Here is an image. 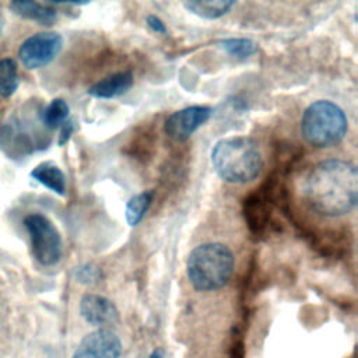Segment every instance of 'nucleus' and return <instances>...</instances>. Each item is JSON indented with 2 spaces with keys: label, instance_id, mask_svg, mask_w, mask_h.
I'll use <instances>...</instances> for the list:
<instances>
[{
  "label": "nucleus",
  "instance_id": "obj_22",
  "mask_svg": "<svg viewBox=\"0 0 358 358\" xmlns=\"http://www.w3.org/2000/svg\"><path fill=\"white\" fill-rule=\"evenodd\" d=\"M151 358H164V351L162 350H157L152 352Z\"/></svg>",
  "mask_w": 358,
  "mask_h": 358
},
{
  "label": "nucleus",
  "instance_id": "obj_12",
  "mask_svg": "<svg viewBox=\"0 0 358 358\" xmlns=\"http://www.w3.org/2000/svg\"><path fill=\"white\" fill-rule=\"evenodd\" d=\"M31 178H34L36 182L59 196H63L66 193V176L63 171L53 162L46 161L36 165L31 171Z\"/></svg>",
  "mask_w": 358,
  "mask_h": 358
},
{
  "label": "nucleus",
  "instance_id": "obj_6",
  "mask_svg": "<svg viewBox=\"0 0 358 358\" xmlns=\"http://www.w3.org/2000/svg\"><path fill=\"white\" fill-rule=\"evenodd\" d=\"M62 48L63 36L59 32H38L21 43L18 57L27 69L35 70L49 64Z\"/></svg>",
  "mask_w": 358,
  "mask_h": 358
},
{
  "label": "nucleus",
  "instance_id": "obj_15",
  "mask_svg": "<svg viewBox=\"0 0 358 358\" xmlns=\"http://www.w3.org/2000/svg\"><path fill=\"white\" fill-rule=\"evenodd\" d=\"M154 199V193L151 190L141 192L134 194L126 204L124 218L130 227H136L148 211Z\"/></svg>",
  "mask_w": 358,
  "mask_h": 358
},
{
  "label": "nucleus",
  "instance_id": "obj_17",
  "mask_svg": "<svg viewBox=\"0 0 358 358\" xmlns=\"http://www.w3.org/2000/svg\"><path fill=\"white\" fill-rule=\"evenodd\" d=\"M69 112H70V108H69L67 102L63 98H55L43 109L41 119L46 127L55 129L57 126H62L67 120Z\"/></svg>",
  "mask_w": 358,
  "mask_h": 358
},
{
  "label": "nucleus",
  "instance_id": "obj_20",
  "mask_svg": "<svg viewBox=\"0 0 358 358\" xmlns=\"http://www.w3.org/2000/svg\"><path fill=\"white\" fill-rule=\"evenodd\" d=\"M145 22H147V25L150 27L151 31H154L157 34H162V35L168 34V29H166L164 21L159 17H157L154 14H150V15L145 17Z\"/></svg>",
  "mask_w": 358,
  "mask_h": 358
},
{
  "label": "nucleus",
  "instance_id": "obj_10",
  "mask_svg": "<svg viewBox=\"0 0 358 358\" xmlns=\"http://www.w3.org/2000/svg\"><path fill=\"white\" fill-rule=\"evenodd\" d=\"M134 78L131 71H119L108 76L88 88V95L101 99H110L126 94L133 87Z\"/></svg>",
  "mask_w": 358,
  "mask_h": 358
},
{
  "label": "nucleus",
  "instance_id": "obj_14",
  "mask_svg": "<svg viewBox=\"0 0 358 358\" xmlns=\"http://www.w3.org/2000/svg\"><path fill=\"white\" fill-rule=\"evenodd\" d=\"M215 45L238 60L249 59L259 49L257 43L249 38H224L217 41Z\"/></svg>",
  "mask_w": 358,
  "mask_h": 358
},
{
  "label": "nucleus",
  "instance_id": "obj_9",
  "mask_svg": "<svg viewBox=\"0 0 358 358\" xmlns=\"http://www.w3.org/2000/svg\"><path fill=\"white\" fill-rule=\"evenodd\" d=\"M80 313L85 322L99 329H106V326L119 322V312L115 303L96 294H87L81 298Z\"/></svg>",
  "mask_w": 358,
  "mask_h": 358
},
{
  "label": "nucleus",
  "instance_id": "obj_1",
  "mask_svg": "<svg viewBox=\"0 0 358 358\" xmlns=\"http://www.w3.org/2000/svg\"><path fill=\"white\" fill-rule=\"evenodd\" d=\"M303 194L313 211L324 217H341L354 210L358 200V172L344 159L317 162L306 175Z\"/></svg>",
  "mask_w": 358,
  "mask_h": 358
},
{
  "label": "nucleus",
  "instance_id": "obj_7",
  "mask_svg": "<svg viewBox=\"0 0 358 358\" xmlns=\"http://www.w3.org/2000/svg\"><path fill=\"white\" fill-rule=\"evenodd\" d=\"M211 113L213 109L204 105H194L176 110L165 120V134L175 141H186L210 119Z\"/></svg>",
  "mask_w": 358,
  "mask_h": 358
},
{
  "label": "nucleus",
  "instance_id": "obj_18",
  "mask_svg": "<svg viewBox=\"0 0 358 358\" xmlns=\"http://www.w3.org/2000/svg\"><path fill=\"white\" fill-rule=\"evenodd\" d=\"M18 88V71L13 59L0 60V96L8 98Z\"/></svg>",
  "mask_w": 358,
  "mask_h": 358
},
{
  "label": "nucleus",
  "instance_id": "obj_19",
  "mask_svg": "<svg viewBox=\"0 0 358 358\" xmlns=\"http://www.w3.org/2000/svg\"><path fill=\"white\" fill-rule=\"evenodd\" d=\"M99 277H101V270L94 264H84V266L77 267V270H76L77 281L84 282V284L95 282L99 280Z\"/></svg>",
  "mask_w": 358,
  "mask_h": 358
},
{
  "label": "nucleus",
  "instance_id": "obj_23",
  "mask_svg": "<svg viewBox=\"0 0 358 358\" xmlns=\"http://www.w3.org/2000/svg\"><path fill=\"white\" fill-rule=\"evenodd\" d=\"M3 27H4V18H3V15H1V13H0V35H1Z\"/></svg>",
  "mask_w": 358,
  "mask_h": 358
},
{
  "label": "nucleus",
  "instance_id": "obj_4",
  "mask_svg": "<svg viewBox=\"0 0 358 358\" xmlns=\"http://www.w3.org/2000/svg\"><path fill=\"white\" fill-rule=\"evenodd\" d=\"M301 134L315 148L337 145L347 134L348 122L344 110L331 101L312 102L302 113Z\"/></svg>",
  "mask_w": 358,
  "mask_h": 358
},
{
  "label": "nucleus",
  "instance_id": "obj_21",
  "mask_svg": "<svg viewBox=\"0 0 358 358\" xmlns=\"http://www.w3.org/2000/svg\"><path fill=\"white\" fill-rule=\"evenodd\" d=\"M76 130V122L71 120V119H67L63 124H62V129H60V136H59V141L57 144L59 145H63L69 141V138L71 137L73 131Z\"/></svg>",
  "mask_w": 358,
  "mask_h": 358
},
{
  "label": "nucleus",
  "instance_id": "obj_16",
  "mask_svg": "<svg viewBox=\"0 0 358 358\" xmlns=\"http://www.w3.org/2000/svg\"><path fill=\"white\" fill-rule=\"evenodd\" d=\"M245 218L253 231H262L267 222V207L257 194H252L245 200Z\"/></svg>",
  "mask_w": 358,
  "mask_h": 358
},
{
  "label": "nucleus",
  "instance_id": "obj_11",
  "mask_svg": "<svg viewBox=\"0 0 358 358\" xmlns=\"http://www.w3.org/2000/svg\"><path fill=\"white\" fill-rule=\"evenodd\" d=\"M10 7L17 15L42 25H52L57 20V11L55 8L36 1L15 0L10 4Z\"/></svg>",
  "mask_w": 358,
  "mask_h": 358
},
{
  "label": "nucleus",
  "instance_id": "obj_2",
  "mask_svg": "<svg viewBox=\"0 0 358 358\" xmlns=\"http://www.w3.org/2000/svg\"><path fill=\"white\" fill-rule=\"evenodd\" d=\"M215 173L228 183L255 180L263 169L257 143L246 136H234L217 141L210 154Z\"/></svg>",
  "mask_w": 358,
  "mask_h": 358
},
{
  "label": "nucleus",
  "instance_id": "obj_3",
  "mask_svg": "<svg viewBox=\"0 0 358 358\" xmlns=\"http://www.w3.org/2000/svg\"><path fill=\"white\" fill-rule=\"evenodd\" d=\"M190 284L197 291H215L224 287L234 271V255L228 246L208 242L196 246L186 262Z\"/></svg>",
  "mask_w": 358,
  "mask_h": 358
},
{
  "label": "nucleus",
  "instance_id": "obj_5",
  "mask_svg": "<svg viewBox=\"0 0 358 358\" xmlns=\"http://www.w3.org/2000/svg\"><path fill=\"white\" fill-rule=\"evenodd\" d=\"M24 225L29 234L31 250L36 262L42 266H53L62 257V236L53 222L38 213L24 218Z\"/></svg>",
  "mask_w": 358,
  "mask_h": 358
},
{
  "label": "nucleus",
  "instance_id": "obj_13",
  "mask_svg": "<svg viewBox=\"0 0 358 358\" xmlns=\"http://www.w3.org/2000/svg\"><path fill=\"white\" fill-rule=\"evenodd\" d=\"M235 6L234 0H196L185 1L183 7L192 14L204 20H217L229 13Z\"/></svg>",
  "mask_w": 358,
  "mask_h": 358
},
{
  "label": "nucleus",
  "instance_id": "obj_8",
  "mask_svg": "<svg viewBox=\"0 0 358 358\" xmlns=\"http://www.w3.org/2000/svg\"><path fill=\"white\" fill-rule=\"evenodd\" d=\"M122 343L109 329H98L87 334L71 358H119Z\"/></svg>",
  "mask_w": 358,
  "mask_h": 358
}]
</instances>
